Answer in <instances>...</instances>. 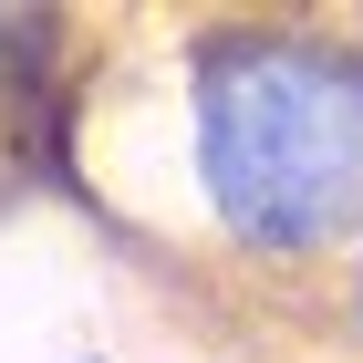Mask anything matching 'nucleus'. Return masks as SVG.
Listing matches in <instances>:
<instances>
[{
    "label": "nucleus",
    "mask_w": 363,
    "mask_h": 363,
    "mask_svg": "<svg viewBox=\"0 0 363 363\" xmlns=\"http://www.w3.org/2000/svg\"><path fill=\"white\" fill-rule=\"evenodd\" d=\"M84 62V197L208 270L322 291L363 250V42L322 11H197Z\"/></svg>",
    "instance_id": "1"
},
{
    "label": "nucleus",
    "mask_w": 363,
    "mask_h": 363,
    "mask_svg": "<svg viewBox=\"0 0 363 363\" xmlns=\"http://www.w3.org/2000/svg\"><path fill=\"white\" fill-rule=\"evenodd\" d=\"M322 333H333V353H342V363H363V250L342 259L333 280H322Z\"/></svg>",
    "instance_id": "2"
},
{
    "label": "nucleus",
    "mask_w": 363,
    "mask_h": 363,
    "mask_svg": "<svg viewBox=\"0 0 363 363\" xmlns=\"http://www.w3.org/2000/svg\"><path fill=\"white\" fill-rule=\"evenodd\" d=\"M73 363H104V353H73Z\"/></svg>",
    "instance_id": "3"
},
{
    "label": "nucleus",
    "mask_w": 363,
    "mask_h": 363,
    "mask_svg": "<svg viewBox=\"0 0 363 363\" xmlns=\"http://www.w3.org/2000/svg\"><path fill=\"white\" fill-rule=\"evenodd\" d=\"M353 42H363V11H353Z\"/></svg>",
    "instance_id": "4"
}]
</instances>
